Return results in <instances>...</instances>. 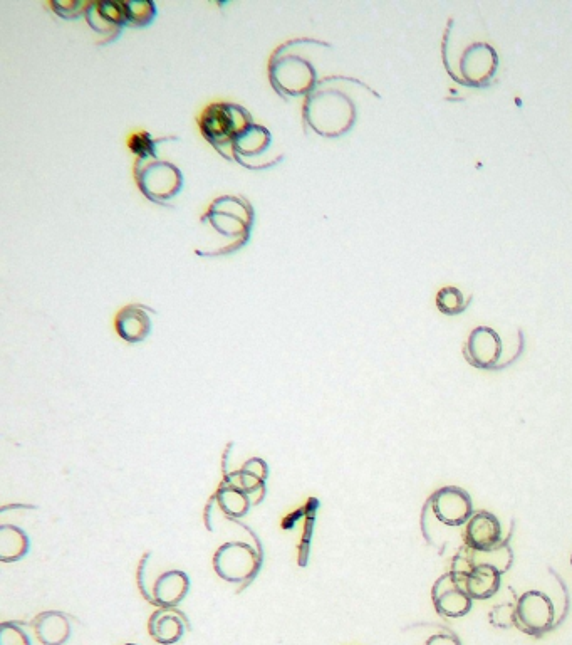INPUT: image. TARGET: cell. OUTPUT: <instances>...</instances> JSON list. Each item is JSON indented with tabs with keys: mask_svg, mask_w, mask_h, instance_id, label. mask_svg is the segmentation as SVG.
Instances as JSON below:
<instances>
[{
	"mask_svg": "<svg viewBox=\"0 0 572 645\" xmlns=\"http://www.w3.org/2000/svg\"><path fill=\"white\" fill-rule=\"evenodd\" d=\"M432 598L435 610L447 619H462L474 605V598L468 595L465 587V573L455 570L438 578L433 585Z\"/></svg>",
	"mask_w": 572,
	"mask_h": 645,
	"instance_id": "30bf717a",
	"label": "cell"
},
{
	"mask_svg": "<svg viewBox=\"0 0 572 645\" xmlns=\"http://www.w3.org/2000/svg\"><path fill=\"white\" fill-rule=\"evenodd\" d=\"M177 137H160L153 138L150 133H135L128 142L130 152L136 155V160H146V158H158V147L167 142H177Z\"/></svg>",
	"mask_w": 572,
	"mask_h": 645,
	"instance_id": "cb8c5ba5",
	"label": "cell"
},
{
	"mask_svg": "<svg viewBox=\"0 0 572 645\" xmlns=\"http://www.w3.org/2000/svg\"><path fill=\"white\" fill-rule=\"evenodd\" d=\"M86 6H88V4L79 2V0H68V2L52 0L51 2L52 11L56 12L59 17L68 19V21H74V19H79V17L84 16Z\"/></svg>",
	"mask_w": 572,
	"mask_h": 645,
	"instance_id": "4316f807",
	"label": "cell"
},
{
	"mask_svg": "<svg viewBox=\"0 0 572 645\" xmlns=\"http://www.w3.org/2000/svg\"><path fill=\"white\" fill-rule=\"evenodd\" d=\"M465 548L472 551H492L502 543V525L495 514L489 511H477L468 520L463 533Z\"/></svg>",
	"mask_w": 572,
	"mask_h": 645,
	"instance_id": "4fadbf2b",
	"label": "cell"
},
{
	"mask_svg": "<svg viewBox=\"0 0 572 645\" xmlns=\"http://www.w3.org/2000/svg\"><path fill=\"white\" fill-rule=\"evenodd\" d=\"M465 573V587L474 600H487L499 592L502 572L489 563H479Z\"/></svg>",
	"mask_w": 572,
	"mask_h": 645,
	"instance_id": "e0dca14e",
	"label": "cell"
},
{
	"mask_svg": "<svg viewBox=\"0 0 572 645\" xmlns=\"http://www.w3.org/2000/svg\"><path fill=\"white\" fill-rule=\"evenodd\" d=\"M190 592V578L180 570H168L156 578L151 592V602L162 609H173L182 604Z\"/></svg>",
	"mask_w": 572,
	"mask_h": 645,
	"instance_id": "2e32d148",
	"label": "cell"
},
{
	"mask_svg": "<svg viewBox=\"0 0 572 645\" xmlns=\"http://www.w3.org/2000/svg\"><path fill=\"white\" fill-rule=\"evenodd\" d=\"M31 541L19 526H0V562L14 563L29 553Z\"/></svg>",
	"mask_w": 572,
	"mask_h": 645,
	"instance_id": "44dd1931",
	"label": "cell"
},
{
	"mask_svg": "<svg viewBox=\"0 0 572 645\" xmlns=\"http://www.w3.org/2000/svg\"><path fill=\"white\" fill-rule=\"evenodd\" d=\"M135 180L141 194L153 204L165 205L175 199L183 189V174L173 163L160 158L136 160Z\"/></svg>",
	"mask_w": 572,
	"mask_h": 645,
	"instance_id": "8992f818",
	"label": "cell"
},
{
	"mask_svg": "<svg viewBox=\"0 0 572 645\" xmlns=\"http://www.w3.org/2000/svg\"><path fill=\"white\" fill-rule=\"evenodd\" d=\"M267 476H269L267 462L260 457H252L245 462L240 471L229 474L227 481L235 488L242 489L249 496H254L257 493L264 494Z\"/></svg>",
	"mask_w": 572,
	"mask_h": 645,
	"instance_id": "d6986e66",
	"label": "cell"
},
{
	"mask_svg": "<svg viewBox=\"0 0 572 645\" xmlns=\"http://www.w3.org/2000/svg\"><path fill=\"white\" fill-rule=\"evenodd\" d=\"M250 125L254 118L244 106L234 103H215L203 110L198 126L207 140L222 157L232 162V145Z\"/></svg>",
	"mask_w": 572,
	"mask_h": 645,
	"instance_id": "5b68a950",
	"label": "cell"
},
{
	"mask_svg": "<svg viewBox=\"0 0 572 645\" xmlns=\"http://www.w3.org/2000/svg\"><path fill=\"white\" fill-rule=\"evenodd\" d=\"M224 239L220 256L239 251L250 241L254 229L255 210L249 200L239 195H222L215 199L200 219Z\"/></svg>",
	"mask_w": 572,
	"mask_h": 645,
	"instance_id": "3957f363",
	"label": "cell"
},
{
	"mask_svg": "<svg viewBox=\"0 0 572 645\" xmlns=\"http://www.w3.org/2000/svg\"><path fill=\"white\" fill-rule=\"evenodd\" d=\"M326 46L316 39L287 41L272 53L269 61V81L282 100L309 96L318 86V71L311 54Z\"/></svg>",
	"mask_w": 572,
	"mask_h": 645,
	"instance_id": "6da1fadb",
	"label": "cell"
},
{
	"mask_svg": "<svg viewBox=\"0 0 572 645\" xmlns=\"http://www.w3.org/2000/svg\"><path fill=\"white\" fill-rule=\"evenodd\" d=\"M0 645H31V639L19 625L6 622L0 625Z\"/></svg>",
	"mask_w": 572,
	"mask_h": 645,
	"instance_id": "484cf974",
	"label": "cell"
},
{
	"mask_svg": "<svg viewBox=\"0 0 572 645\" xmlns=\"http://www.w3.org/2000/svg\"><path fill=\"white\" fill-rule=\"evenodd\" d=\"M217 503L229 518H244L245 514L249 513L252 501L249 494L244 493L242 489L235 488L232 484H224L217 491Z\"/></svg>",
	"mask_w": 572,
	"mask_h": 645,
	"instance_id": "7402d4cb",
	"label": "cell"
},
{
	"mask_svg": "<svg viewBox=\"0 0 572 645\" xmlns=\"http://www.w3.org/2000/svg\"><path fill=\"white\" fill-rule=\"evenodd\" d=\"M259 565L257 551L247 543L229 541L215 551L214 570L224 582H245L254 577Z\"/></svg>",
	"mask_w": 572,
	"mask_h": 645,
	"instance_id": "9c48e42d",
	"label": "cell"
},
{
	"mask_svg": "<svg viewBox=\"0 0 572 645\" xmlns=\"http://www.w3.org/2000/svg\"><path fill=\"white\" fill-rule=\"evenodd\" d=\"M428 506H432L435 518L447 526L467 525L475 514L470 494L457 486L438 489L428 501Z\"/></svg>",
	"mask_w": 572,
	"mask_h": 645,
	"instance_id": "8fae6325",
	"label": "cell"
},
{
	"mask_svg": "<svg viewBox=\"0 0 572 645\" xmlns=\"http://www.w3.org/2000/svg\"><path fill=\"white\" fill-rule=\"evenodd\" d=\"M341 76L319 79L316 90L306 96L302 118L304 125L324 138H339L351 132L356 123V103L341 88Z\"/></svg>",
	"mask_w": 572,
	"mask_h": 645,
	"instance_id": "7a4b0ae2",
	"label": "cell"
},
{
	"mask_svg": "<svg viewBox=\"0 0 572 645\" xmlns=\"http://www.w3.org/2000/svg\"><path fill=\"white\" fill-rule=\"evenodd\" d=\"M443 61L455 81L475 88L487 86L499 66L497 53L487 42L474 41L462 46L448 34L443 42Z\"/></svg>",
	"mask_w": 572,
	"mask_h": 645,
	"instance_id": "277c9868",
	"label": "cell"
},
{
	"mask_svg": "<svg viewBox=\"0 0 572 645\" xmlns=\"http://www.w3.org/2000/svg\"><path fill=\"white\" fill-rule=\"evenodd\" d=\"M512 624L527 635H544L556 624V607L549 595L539 590L522 593L514 612Z\"/></svg>",
	"mask_w": 572,
	"mask_h": 645,
	"instance_id": "52a82bcc",
	"label": "cell"
},
{
	"mask_svg": "<svg viewBox=\"0 0 572 645\" xmlns=\"http://www.w3.org/2000/svg\"><path fill=\"white\" fill-rule=\"evenodd\" d=\"M502 340L489 326H479L468 336L463 355L477 368H494L502 358Z\"/></svg>",
	"mask_w": 572,
	"mask_h": 645,
	"instance_id": "5bb4252c",
	"label": "cell"
},
{
	"mask_svg": "<svg viewBox=\"0 0 572 645\" xmlns=\"http://www.w3.org/2000/svg\"><path fill=\"white\" fill-rule=\"evenodd\" d=\"M148 630L155 642L162 645L177 644L187 632V624L182 615L172 609L156 610L148 622Z\"/></svg>",
	"mask_w": 572,
	"mask_h": 645,
	"instance_id": "ac0fdd59",
	"label": "cell"
},
{
	"mask_svg": "<svg viewBox=\"0 0 572 645\" xmlns=\"http://www.w3.org/2000/svg\"><path fill=\"white\" fill-rule=\"evenodd\" d=\"M425 645H462L457 635L453 634H435L425 642Z\"/></svg>",
	"mask_w": 572,
	"mask_h": 645,
	"instance_id": "83f0119b",
	"label": "cell"
},
{
	"mask_svg": "<svg viewBox=\"0 0 572 645\" xmlns=\"http://www.w3.org/2000/svg\"><path fill=\"white\" fill-rule=\"evenodd\" d=\"M571 567H572V555H571Z\"/></svg>",
	"mask_w": 572,
	"mask_h": 645,
	"instance_id": "f1b7e54d",
	"label": "cell"
},
{
	"mask_svg": "<svg viewBox=\"0 0 572 645\" xmlns=\"http://www.w3.org/2000/svg\"><path fill=\"white\" fill-rule=\"evenodd\" d=\"M151 315L155 311L145 305H128L116 315V333L128 343L145 341L151 333Z\"/></svg>",
	"mask_w": 572,
	"mask_h": 645,
	"instance_id": "9a60e30c",
	"label": "cell"
},
{
	"mask_svg": "<svg viewBox=\"0 0 572 645\" xmlns=\"http://www.w3.org/2000/svg\"><path fill=\"white\" fill-rule=\"evenodd\" d=\"M125 645H136V644H125Z\"/></svg>",
	"mask_w": 572,
	"mask_h": 645,
	"instance_id": "f546056e",
	"label": "cell"
},
{
	"mask_svg": "<svg viewBox=\"0 0 572 645\" xmlns=\"http://www.w3.org/2000/svg\"><path fill=\"white\" fill-rule=\"evenodd\" d=\"M37 639L42 645H64L71 637V624L61 612H44L34 622Z\"/></svg>",
	"mask_w": 572,
	"mask_h": 645,
	"instance_id": "ffe728a7",
	"label": "cell"
},
{
	"mask_svg": "<svg viewBox=\"0 0 572 645\" xmlns=\"http://www.w3.org/2000/svg\"><path fill=\"white\" fill-rule=\"evenodd\" d=\"M271 150L272 133L266 126L254 123L244 133H240L232 145V162L249 170H267L281 163L284 158H272Z\"/></svg>",
	"mask_w": 572,
	"mask_h": 645,
	"instance_id": "ba28073f",
	"label": "cell"
},
{
	"mask_svg": "<svg viewBox=\"0 0 572 645\" xmlns=\"http://www.w3.org/2000/svg\"><path fill=\"white\" fill-rule=\"evenodd\" d=\"M84 17L89 27L104 37V44L115 42L121 36L123 29L128 26L125 2H115V0L88 2Z\"/></svg>",
	"mask_w": 572,
	"mask_h": 645,
	"instance_id": "7c38bea8",
	"label": "cell"
},
{
	"mask_svg": "<svg viewBox=\"0 0 572 645\" xmlns=\"http://www.w3.org/2000/svg\"><path fill=\"white\" fill-rule=\"evenodd\" d=\"M438 310L445 313V315H458L467 308V301L463 298V293L460 289L447 288L440 289L437 294Z\"/></svg>",
	"mask_w": 572,
	"mask_h": 645,
	"instance_id": "d4e9b609",
	"label": "cell"
},
{
	"mask_svg": "<svg viewBox=\"0 0 572 645\" xmlns=\"http://www.w3.org/2000/svg\"><path fill=\"white\" fill-rule=\"evenodd\" d=\"M126 21L128 26L136 29L150 27L156 19V6L151 0H128L125 2Z\"/></svg>",
	"mask_w": 572,
	"mask_h": 645,
	"instance_id": "603a6c76",
	"label": "cell"
}]
</instances>
